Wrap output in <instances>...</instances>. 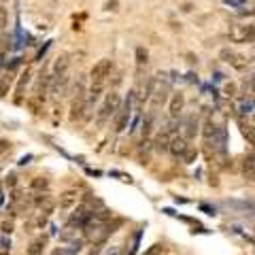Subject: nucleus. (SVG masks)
I'll return each instance as SVG.
<instances>
[{
  "instance_id": "obj_1",
  "label": "nucleus",
  "mask_w": 255,
  "mask_h": 255,
  "mask_svg": "<svg viewBox=\"0 0 255 255\" xmlns=\"http://www.w3.org/2000/svg\"><path fill=\"white\" fill-rule=\"evenodd\" d=\"M111 70H113V60L111 58H102L92 66L90 70V79L92 85H105V81L111 77Z\"/></svg>"
},
{
  "instance_id": "obj_2",
  "label": "nucleus",
  "mask_w": 255,
  "mask_h": 255,
  "mask_svg": "<svg viewBox=\"0 0 255 255\" xmlns=\"http://www.w3.org/2000/svg\"><path fill=\"white\" fill-rule=\"evenodd\" d=\"M119 107H122V96H119L117 92L107 94V98H105V102H102V107L98 111V122L105 124L109 117H113L117 113Z\"/></svg>"
},
{
  "instance_id": "obj_3",
  "label": "nucleus",
  "mask_w": 255,
  "mask_h": 255,
  "mask_svg": "<svg viewBox=\"0 0 255 255\" xmlns=\"http://www.w3.org/2000/svg\"><path fill=\"white\" fill-rule=\"evenodd\" d=\"M90 217H92V211H90V206L87 204H81L79 209L70 215V221H68V226L70 228H83L87 221H90Z\"/></svg>"
},
{
  "instance_id": "obj_4",
  "label": "nucleus",
  "mask_w": 255,
  "mask_h": 255,
  "mask_svg": "<svg viewBox=\"0 0 255 255\" xmlns=\"http://www.w3.org/2000/svg\"><path fill=\"white\" fill-rule=\"evenodd\" d=\"M117 119H115V132H124L128 122H130V100H126L124 107H119L117 111Z\"/></svg>"
},
{
  "instance_id": "obj_5",
  "label": "nucleus",
  "mask_w": 255,
  "mask_h": 255,
  "mask_svg": "<svg viewBox=\"0 0 255 255\" xmlns=\"http://www.w3.org/2000/svg\"><path fill=\"white\" fill-rule=\"evenodd\" d=\"M230 36H232L236 43L249 41V38H255V26H234V30L230 32Z\"/></svg>"
},
{
  "instance_id": "obj_6",
  "label": "nucleus",
  "mask_w": 255,
  "mask_h": 255,
  "mask_svg": "<svg viewBox=\"0 0 255 255\" xmlns=\"http://www.w3.org/2000/svg\"><path fill=\"white\" fill-rule=\"evenodd\" d=\"M189 149V145H187V140L183 138V136H172L170 138V145H168V151L174 155V157H183L185 155V151Z\"/></svg>"
},
{
  "instance_id": "obj_7",
  "label": "nucleus",
  "mask_w": 255,
  "mask_h": 255,
  "mask_svg": "<svg viewBox=\"0 0 255 255\" xmlns=\"http://www.w3.org/2000/svg\"><path fill=\"white\" fill-rule=\"evenodd\" d=\"M183 107H185V96H183L181 92H179V94H174L172 98H170V107H168V111H170V119H174V122H177L179 115H181V111H183Z\"/></svg>"
},
{
  "instance_id": "obj_8",
  "label": "nucleus",
  "mask_w": 255,
  "mask_h": 255,
  "mask_svg": "<svg viewBox=\"0 0 255 255\" xmlns=\"http://www.w3.org/2000/svg\"><path fill=\"white\" fill-rule=\"evenodd\" d=\"M170 132L166 130H159L157 132V136H155V140H153V147H155V151H159V153H164V151H168V145H170Z\"/></svg>"
},
{
  "instance_id": "obj_9",
  "label": "nucleus",
  "mask_w": 255,
  "mask_h": 255,
  "mask_svg": "<svg viewBox=\"0 0 255 255\" xmlns=\"http://www.w3.org/2000/svg\"><path fill=\"white\" fill-rule=\"evenodd\" d=\"M77 198H79V194H77L75 189L62 191V194H60V200H58L60 209H62V211H66V209H70V206H75V204H77Z\"/></svg>"
},
{
  "instance_id": "obj_10",
  "label": "nucleus",
  "mask_w": 255,
  "mask_h": 255,
  "mask_svg": "<svg viewBox=\"0 0 255 255\" xmlns=\"http://www.w3.org/2000/svg\"><path fill=\"white\" fill-rule=\"evenodd\" d=\"M70 66V60H68V53H60L53 62V77H62L66 75V70Z\"/></svg>"
},
{
  "instance_id": "obj_11",
  "label": "nucleus",
  "mask_w": 255,
  "mask_h": 255,
  "mask_svg": "<svg viewBox=\"0 0 255 255\" xmlns=\"http://www.w3.org/2000/svg\"><path fill=\"white\" fill-rule=\"evenodd\" d=\"M30 77H32L30 68H26V70H23V73L19 75V83H17V96H15V102H17V105H21V98H23V90H26V85L30 83Z\"/></svg>"
},
{
  "instance_id": "obj_12",
  "label": "nucleus",
  "mask_w": 255,
  "mask_h": 255,
  "mask_svg": "<svg viewBox=\"0 0 255 255\" xmlns=\"http://www.w3.org/2000/svg\"><path fill=\"white\" fill-rule=\"evenodd\" d=\"M30 189L36 191V194H47V189H49V181L45 177H34L30 181Z\"/></svg>"
},
{
  "instance_id": "obj_13",
  "label": "nucleus",
  "mask_w": 255,
  "mask_h": 255,
  "mask_svg": "<svg viewBox=\"0 0 255 255\" xmlns=\"http://www.w3.org/2000/svg\"><path fill=\"white\" fill-rule=\"evenodd\" d=\"M11 87H13V73L9 70V73H4L0 77V98H4L11 92Z\"/></svg>"
},
{
  "instance_id": "obj_14",
  "label": "nucleus",
  "mask_w": 255,
  "mask_h": 255,
  "mask_svg": "<svg viewBox=\"0 0 255 255\" xmlns=\"http://www.w3.org/2000/svg\"><path fill=\"white\" fill-rule=\"evenodd\" d=\"M196 132H198V122H196V117H189L187 122H185V134H183V138H185L187 142L194 140L196 138Z\"/></svg>"
},
{
  "instance_id": "obj_15",
  "label": "nucleus",
  "mask_w": 255,
  "mask_h": 255,
  "mask_svg": "<svg viewBox=\"0 0 255 255\" xmlns=\"http://www.w3.org/2000/svg\"><path fill=\"white\" fill-rule=\"evenodd\" d=\"M47 245V236H38L36 241H32V245L28 247V255H41Z\"/></svg>"
},
{
  "instance_id": "obj_16",
  "label": "nucleus",
  "mask_w": 255,
  "mask_h": 255,
  "mask_svg": "<svg viewBox=\"0 0 255 255\" xmlns=\"http://www.w3.org/2000/svg\"><path fill=\"white\" fill-rule=\"evenodd\" d=\"M221 58H223V62H230V64H232V66H236V68H245V64L238 62V60H243V58H241V55H236L234 51L223 49V51H221Z\"/></svg>"
},
{
  "instance_id": "obj_17",
  "label": "nucleus",
  "mask_w": 255,
  "mask_h": 255,
  "mask_svg": "<svg viewBox=\"0 0 255 255\" xmlns=\"http://www.w3.org/2000/svg\"><path fill=\"white\" fill-rule=\"evenodd\" d=\"M243 177L249 181H255V162L251 157H247L243 162Z\"/></svg>"
},
{
  "instance_id": "obj_18",
  "label": "nucleus",
  "mask_w": 255,
  "mask_h": 255,
  "mask_svg": "<svg viewBox=\"0 0 255 255\" xmlns=\"http://www.w3.org/2000/svg\"><path fill=\"white\" fill-rule=\"evenodd\" d=\"M241 132H243V136L249 140V145L255 147V126H251V124H243V126H241Z\"/></svg>"
},
{
  "instance_id": "obj_19",
  "label": "nucleus",
  "mask_w": 255,
  "mask_h": 255,
  "mask_svg": "<svg viewBox=\"0 0 255 255\" xmlns=\"http://www.w3.org/2000/svg\"><path fill=\"white\" fill-rule=\"evenodd\" d=\"M6 23H9V11H6V6H0V30H2Z\"/></svg>"
},
{
  "instance_id": "obj_20",
  "label": "nucleus",
  "mask_w": 255,
  "mask_h": 255,
  "mask_svg": "<svg viewBox=\"0 0 255 255\" xmlns=\"http://www.w3.org/2000/svg\"><path fill=\"white\" fill-rule=\"evenodd\" d=\"M136 62H138V66H142V64H147V49H142V47H138V49H136Z\"/></svg>"
},
{
  "instance_id": "obj_21",
  "label": "nucleus",
  "mask_w": 255,
  "mask_h": 255,
  "mask_svg": "<svg viewBox=\"0 0 255 255\" xmlns=\"http://www.w3.org/2000/svg\"><path fill=\"white\" fill-rule=\"evenodd\" d=\"M196 155H198V153H196V149H191V147H189V149L185 151V155H183V162H185V164H191V162L196 159Z\"/></svg>"
},
{
  "instance_id": "obj_22",
  "label": "nucleus",
  "mask_w": 255,
  "mask_h": 255,
  "mask_svg": "<svg viewBox=\"0 0 255 255\" xmlns=\"http://www.w3.org/2000/svg\"><path fill=\"white\" fill-rule=\"evenodd\" d=\"M0 230H2L4 234H11V232H13V221H11V219L2 221V226H0Z\"/></svg>"
},
{
  "instance_id": "obj_23",
  "label": "nucleus",
  "mask_w": 255,
  "mask_h": 255,
  "mask_svg": "<svg viewBox=\"0 0 255 255\" xmlns=\"http://www.w3.org/2000/svg\"><path fill=\"white\" fill-rule=\"evenodd\" d=\"M159 253H164V245H153L145 255H159Z\"/></svg>"
},
{
  "instance_id": "obj_24",
  "label": "nucleus",
  "mask_w": 255,
  "mask_h": 255,
  "mask_svg": "<svg viewBox=\"0 0 255 255\" xmlns=\"http://www.w3.org/2000/svg\"><path fill=\"white\" fill-rule=\"evenodd\" d=\"M38 102H41L38 98H30V100H28V107L34 111V113H38V109H41V105H38Z\"/></svg>"
},
{
  "instance_id": "obj_25",
  "label": "nucleus",
  "mask_w": 255,
  "mask_h": 255,
  "mask_svg": "<svg viewBox=\"0 0 255 255\" xmlns=\"http://www.w3.org/2000/svg\"><path fill=\"white\" fill-rule=\"evenodd\" d=\"M226 96H228V98H232V96H236V85H234V83L226 85Z\"/></svg>"
},
{
  "instance_id": "obj_26",
  "label": "nucleus",
  "mask_w": 255,
  "mask_h": 255,
  "mask_svg": "<svg viewBox=\"0 0 255 255\" xmlns=\"http://www.w3.org/2000/svg\"><path fill=\"white\" fill-rule=\"evenodd\" d=\"M6 185L15 187V185H17V177H15V174H9V177H6Z\"/></svg>"
},
{
  "instance_id": "obj_27",
  "label": "nucleus",
  "mask_w": 255,
  "mask_h": 255,
  "mask_svg": "<svg viewBox=\"0 0 255 255\" xmlns=\"http://www.w3.org/2000/svg\"><path fill=\"white\" fill-rule=\"evenodd\" d=\"M107 11H117V0H113V2H107Z\"/></svg>"
},
{
  "instance_id": "obj_28",
  "label": "nucleus",
  "mask_w": 255,
  "mask_h": 255,
  "mask_svg": "<svg viewBox=\"0 0 255 255\" xmlns=\"http://www.w3.org/2000/svg\"><path fill=\"white\" fill-rule=\"evenodd\" d=\"M251 87H253V90H255V77H251Z\"/></svg>"
}]
</instances>
